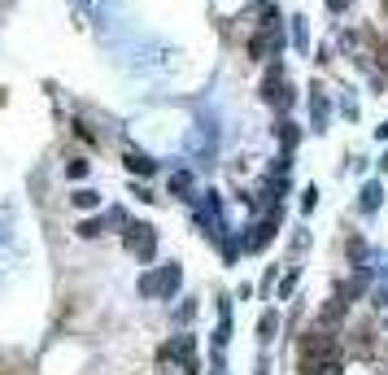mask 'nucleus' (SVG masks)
I'll list each match as a JSON object with an SVG mask.
<instances>
[{
	"label": "nucleus",
	"mask_w": 388,
	"mask_h": 375,
	"mask_svg": "<svg viewBox=\"0 0 388 375\" xmlns=\"http://www.w3.org/2000/svg\"><path fill=\"white\" fill-rule=\"evenodd\" d=\"M158 358H162V362H179L188 375H201V367H196V336H192V332H184V336H175L170 345H162Z\"/></svg>",
	"instance_id": "nucleus-1"
},
{
	"label": "nucleus",
	"mask_w": 388,
	"mask_h": 375,
	"mask_svg": "<svg viewBox=\"0 0 388 375\" xmlns=\"http://www.w3.org/2000/svg\"><path fill=\"white\" fill-rule=\"evenodd\" d=\"M127 249H131L140 262H153V258H158V236H153L148 222H131V227H127Z\"/></svg>",
	"instance_id": "nucleus-2"
},
{
	"label": "nucleus",
	"mask_w": 388,
	"mask_h": 375,
	"mask_svg": "<svg viewBox=\"0 0 388 375\" xmlns=\"http://www.w3.org/2000/svg\"><path fill=\"white\" fill-rule=\"evenodd\" d=\"M275 222H279V206H275V210H271V214H266V218H262V222H257V227L240 240V244H245V254H257V249H266V244H271Z\"/></svg>",
	"instance_id": "nucleus-3"
},
{
	"label": "nucleus",
	"mask_w": 388,
	"mask_h": 375,
	"mask_svg": "<svg viewBox=\"0 0 388 375\" xmlns=\"http://www.w3.org/2000/svg\"><path fill=\"white\" fill-rule=\"evenodd\" d=\"M345 314H349V302H345V297H341V292H336V297H331V302H327V306L319 310V328H331V332H336V323H341Z\"/></svg>",
	"instance_id": "nucleus-4"
},
{
	"label": "nucleus",
	"mask_w": 388,
	"mask_h": 375,
	"mask_svg": "<svg viewBox=\"0 0 388 375\" xmlns=\"http://www.w3.org/2000/svg\"><path fill=\"white\" fill-rule=\"evenodd\" d=\"M301 375H345L341 358H301Z\"/></svg>",
	"instance_id": "nucleus-5"
},
{
	"label": "nucleus",
	"mask_w": 388,
	"mask_h": 375,
	"mask_svg": "<svg viewBox=\"0 0 388 375\" xmlns=\"http://www.w3.org/2000/svg\"><path fill=\"white\" fill-rule=\"evenodd\" d=\"M231 340V302L218 297V328H214V345H227Z\"/></svg>",
	"instance_id": "nucleus-6"
},
{
	"label": "nucleus",
	"mask_w": 388,
	"mask_h": 375,
	"mask_svg": "<svg viewBox=\"0 0 388 375\" xmlns=\"http://www.w3.org/2000/svg\"><path fill=\"white\" fill-rule=\"evenodd\" d=\"M275 332H279V314H275V310H266L262 319H257V345L266 349V345L275 340Z\"/></svg>",
	"instance_id": "nucleus-7"
},
{
	"label": "nucleus",
	"mask_w": 388,
	"mask_h": 375,
	"mask_svg": "<svg viewBox=\"0 0 388 375\" xmlns=\"http://www.w3.org/2000/svg\"><path fill=\"white\" fill-rule=\"evenodd\" d=\"M158 280H162V297H175V292H179V280H184V270H179V266L170 262V266H162Z\"/></svg>",
	"instance_id": "nucleus-8"
},
{
	"label": "nucleus",
	"mask_w": 388,
	"mask_h": 375,
	"mask_svg": "<svg viewBox=\"0 0 388 375\" xmlns=\"http://www.w3.org/2000/svg\"><path fill=\"white\" fill-rule=\"evenodd\" d=\"M380 201H384V188H380V184H367V188H362V201H358V206H362V214H375Z\"/></svg>",
	"instance_id": "nucleus-9"
},
{
	"label": "nucleus",
	"mask_w": 388,
	"mask_h": 375,
	"mask_svg": "<svg viewBox=\"0 0 388 375\" xmlns=\"http://www.w3.org/2000/svg\"><path fill=\"white\" fill-rule=\"evenodd\" d=\"M70 206H74V210H96V206H100V192H92V188H79V192L70 196Z\"/></svg>",
	"instance_id": "nucleus-10"
},
{
	"label": "nucleus",
	"mask_w": 388,
	"mask_h": 375,
	"mask_svg": "<svg viewBox=\"0 0 388 375\" xmlns=\"http://www.w3.org/2000/svg\"><path fill=\"white\" fill-rule=\"evenodd\" d=\"M122 162H127V170H131V174H153V162H148L144 153H136V148H131Z\"/></svg>",
	"instance_id": "nucleus-11"
},
{
	"label": "nucleus",
	"mask_w": 388,
	"mask_h": 375,
	"mask_svg": "<svg viewBox=\"0 0 388 375\" xmlns=\"http://www.w3.org/2000/svg\"><path fill=\"white\" fill-rule=\"evenodd\" d=\"M79 236H88V240L105 236V218H83V222H79Z\"/></svg>",
	"instance_id": "nucleus-12"
},
{
	"label": "nucleus",
	"mask_w": 388,
	"mask_h": 375,
	"mask_svg": "<svg viewBox=\"0 0 388 375\" xmlns=\"http://www.w3.org/2000/svg\"><path fill=\"white\" fill-rule=\"evenodd\" d=\"M349 258H353V266H362V262H367V244H362L358 236H349Z\"/></svg>",
	"instance_id": "nucleus-13"
},
{
	"label": "nucleus",
	"mask_w": 388,
	"mask_h": 375,
	"mask_svg": "<svg viewBox=\"0 0 388 375\" xmlns=\"http://www.w3.org/2000/svg\"><path fill=\"white\" fill-rule=\"evenodd\" d=\"M83 174H88V162H83V157L66 162V179H83Z\"/></svg>",
	"instance_id": "nucleus-14"
},
{
	"label": "nucleus",
	"mask_w": 388,
	"mask_h": 375,
	"mask_svg": "<svg viewBox=\"0 0 388 375\" xmlns=\"http://www.w3.org/2000/svg\"><path fill=\"white\" fill-rule=\"evenodd\" d=\"M279 136H283V153H293V144H297V127H293V122H283Z\"/></svg>",
	"instance_id": "nucleus-15"
},
{
	"label": "nucleus",
	"mask_w": 388,
	"mask_h": 375,
	"mask_svg": "<svg viewBox=\"0 0 388 375\" xmlns=\"http://www.w3.org/2000/svg\"><path fill=\"white\" fill-rule=\"evenodd\" d=\"M188 188H192V179H188L184 170H179V174H170V192H188Z\"/></svg>",
	"instance_id": "nucleus-16"
},
{
	"label": "nucleus",
	"mask_w": 388,
	"mask_h": 375,
	"mask_svg": "<svg viewBox=\"0 0 388 375\" xmlns=\"http://www.w3.org/2000/svg\"><path fill=\"white\" fill-rule=\"evenodd\" d=\"M314 206H319V192H314V188H305V192H301V210L310 214V210H314Z\"/></svg>",
	"instance_id": "nucleus-17"
},
{
	"label": "nucleus",
	"mask_w": 388,
	"mask_h": 375,
	"mask_svg": "<svg viewBox=\"0 0 388 375\" xmlns=\"http://www.w3.org/2000/svg\"><path fill=\"white\" fill-rule=\"evenodd\" d=\"M192 314H196V302H184V306H179V310H175V319H179V323H188Z\"/></svg>",
	"instance_id": "nucleus-18"
},
{
	"label": "nucleus",
	"mask_w": 388,
	"mask_h": 375,
	"mask_svg": "<svg viewBox=\"0 0 388 375\" xmlns=\"http://www.w3.org/2000/svg\"><path fill=\"white\" fill-rule=\"evenodd\" d=\"M371 306H375V310H388V288H375V292H371Z\"/></svg>",
	"instance_id": "nucleus-19"
},
{
	"label": "nucleus",
	"mask_w": 388,
	"mask_h": 375,
	"mask_svg": "<svg viewBox=\"0 0 388 375\" xmlns=\"http://www.w3.org/2000/svg\"><path fill=\"white\" fill-rule=\"evenodd\" d=\"M297 288V270H288V275H283V284H279V297H288Z\"/></svg>",
	"instance_id": "nucleus-20"
},
{
	"label": "nucleus",
	"mask_w": 388,
	"mask_h": 375,
	"mask_svg": "<svg viewBox=\"0 0 388 375\" xmlns=\"http://www.w3.org/2000/svg\"><path fill=\"white\" fill-rule=\"evenodd\" d=\"M253 375H271V358L262 354V358H257V367H253Z\"/></svg>",
	"instance_id": "nucleus-21"
},
{
	"label": "nucleus",
	"mask_w": 388,
	"mask_h": 375,
	"mask_svg": "<svg viewBox=\"0 0 388 375\" xmlns=\"http://www.w3.org/2000/svg\"><path fill=\"white\" fill-rule=\"evenodd\" d=\"M380 136H384V140H388V122H384V127H380Z\"/></svg>",
	"instance_id": "nucleus-22"
}]
</instances>
